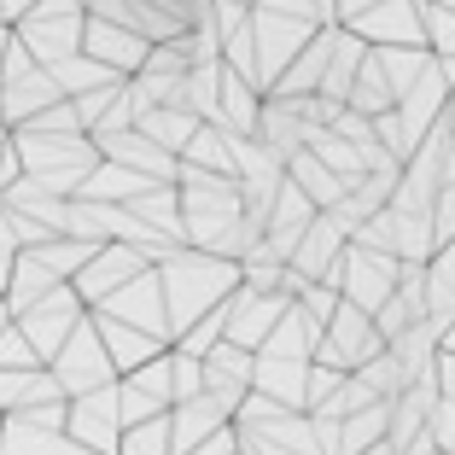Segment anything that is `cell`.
<instances>
[{"label":"cell","mask_w":455,"mask_h":455,"mask_svg":"<svg viewBox=\"0 0 455 455\" xmlns=\"http://www.w3.org/2000/svg\"><path fill=\"white\" fill-rule=\"evenodd\" d=\"M82 47H88V59H94L100 70H111V76H140V65H147V41L129 36V29L117 24H100V18H88L82 24Z\"/></svg>","instance_id":"cell-1"}]
</instances>
